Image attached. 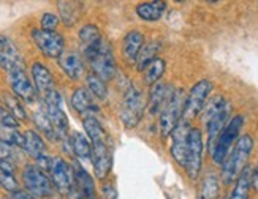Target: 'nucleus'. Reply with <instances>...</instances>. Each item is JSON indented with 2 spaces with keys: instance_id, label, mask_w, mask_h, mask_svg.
<instances>
[{
  "instance_id": "a211bd4d",
  "label": "nucleus",
  "mask_w": 258,
  "mask_h": 199,
  "mask_svg": "<svg viewBox=\"0 0 258 199\" xmlns=\"http://www.w3.org/2000/svg\"><path fill=\"white\" fill-rule=\"evenodd\" d=\"M72 106L73 109H76L78 113H81L86 116H94L95 111H98V108L94 103V96L91 95V92L86 90L84 87L76 88L72 95Z\"/></svg>"
},
{
  "instance_id": "412c9836",
  "label": "nucleus",
  "mask_w": 258,
  "mask_h": 199,
  "mask_svg": "<svg viewBox=\"0 0 258 199\" xmlns=\"http://www.w3.org/2000/svg\"><path fill=\"white\" fill-rule=\"evenodd\" d=\"M102 41H103V38H102V33H100L98 27H95L92 24H87L80 30V43H81V48H83V52L86 57L89 54H92L100 46Z\"/></svg>"
},
{
  "instance_id": "79ce46f5",
  "label": "nucleus",
  "mask_w": 258,
  "mask_h": 199,
  "mask_svg": "<svg viewBox=\"0 0 258 199\" xmlns=\"http://www.w3.org/2000/svg\"><path fill=\"white\" fill-rule=\"evenodd\" d=\"M252 186H253L255 191H258V164H256V168L253 171V175H252Z\"/></svg>"
},
{
  "instance_id": "6e6552de",
  "label": "nucleus",
  "mask_w": 258,
  "mask_h": 199,
  "mask_svg": "<svg viewBox=\"0 0 258 199\" xmlns=\"http://www.w3.org/2000/svg\"><path fill=\"white\" fill-rule=\"evenodd\" d=\"M46 171L49 172V179L52 185L57 188V191L62 194H72L75 190V175L73 169L67 164L62 158H51Z\"/></svg>"
},
{
  "instance_id": "ddd939ff",
  "label": "nucleus",
  "mask_w": 258,
  "mask_h": 199,
  "mask_svg": "<svg viewBox=\"0 0 258 199\" xmlns=\"http://www.w3.org/2000/svg\"><path fill=\"white\" fill-rule=\"evenodd\" d=\"M0 68H4L8 74L13 71L26 70L24 59L15 46V43L4 35H0Z\"/></svg>"
},
{
  "instance_id": "e433bc0d",
  "label": "nucleus",
  "mask_w": 258,
  "mask_h": 199,
  "mask_svg": "<svg viewBox=\"0 0 258 199\" xmlns=\"http://www.w3.org/2000/svg\"><path fill=\"white\" fill-rule=\"evenodd\" d=\"M59 26V18L52 15V13H46L41 16V29L48 30V32H55Z\"/></svg>"
},
{
  "instance_id": "bb28decb",
  "label": "nucleus",
  "mask_w": 258,
  "mask_h": 199,
  "mask_svg": "<svg viewBox=\"0 0 258 199\" xmlns=\"http://www.w3.org/2000/svg\"><path fill=\"white\" fill-rule=\"evenodd\" d=\"M72 152L76 155L81 161H89L92 160V146L89 139L83 135V133H73L72 138Z\"/></svg>"
},
{
  "instance_id": "58836bf2",
  "label": "nucleus",
  "mask_w": 258,
  "mask_h": 199,
  "mask_svg": "<svg viewBox=\"0 0 258 199\" xmlns=\"http://www.w3.org/2000/svg\"><path fill=\"white\" fill-rule=\"evenodd\" d=\"M0 124L4 128H18L16 119L11 116L5 108H0Z\"/></svg>"
},
{
  "instance_id": "dca6fc26",
  "label": "nucleus",
  "mask_w": 258,
  "mask_h": 199,
  "mask_svg": "<svg viewBox=\"0 0 258 199\" xmlns=\"http://www.w3.org/2000/svg\"><path fill=\"white\" fill-rule=\"evenodd\" d=\"M230 111H231V106L227 102L225 106H223L222 109H219L217 113L206 122V127H208V147H209V150H212V147H214V144H216L219 135L222 133V130L225 128L227 124L230 122L228 120Z\"/></svg>"
},
{
  "instance_id": "4be33fe9",
  "label": "nucleus",
  "mask_w": 258,
  "mask_h": 199,
  "mask_svg": "<svg viewBox=\"0 0 258 199\" xmlns=\"http://www.w3.org/2000/svg\"><path fill=\"white\" fill-rule=\"evenodd\" d=\"M73 175H75V185L80 190L83 199H97L94 179L89 175V172L84 168H81V166H75Z\"/></svg>"
},
{
  "instance_id": "4468645a",
  "label": "nucleus",
  "mask_w": 258,
  "mask_h": 199,
  "mask_svg": "<svg viewBox=\"0 0 258 199\" xmlns=\"http://www.w3.org/2000/svg\"><path fill=\"white\" fill-rule=\"evenodd\" d=\"M8 81L10 85L13 88L15 95L22 99L26 103H33L37 98V88L29 79V76L26 74V70H19V71H13L8 74Z\"/></svg>"
},
{
  "instance_id": "5701e85b",
  "label": "nucleus",
  "mask_w": 258,
  "mask_h": 199,
  "mask_svg": "<svg viewBox=\"0 0 258 199\" xmlns=\"http://www.w3.org/2000/svg\"><path fill=\"white\" fill-rule=\"evenodd\" d=\"M22 149L37 161L46 157V147H44V142L37 131L29 130L24 133V144H22Z\"/></svg>"
},
{
  "instance_id": "7ed1b4c3",
  "label": "nucleus",
  "mask_w": 258,
  "mask_h": 199,
  "mask_svg": "<svg viewBox=\"0 0 258 199\" xmlns=\"http://www.w3.org/2000/svg\"><path fill=\"white\" fill-rule=\"evenodd\" d=\"M242 125H244V117L234 116L233 119H230L227 127L222 130V133L219 135V138L214 144V147H212V150H211L212 160H214L216 164L225 163V160L228 157V152L233 147V142L236 141V138L239 136Z\"/></svg>"
},
{
  "instance_id": "f257e3e1",
  "label": "nucleus",
  "mask_w": 258,
  "mask_h": 199,
  "mask_svg": "<svg viewBox=\"0 0 258 199\" xmlns=\"http://www.w3.org/2000/svg\"><path fill=\"white\" fill-rule=\"evenodd\" d=\"M253 149V139L250 135H242L236 146L233 147L231 153L227 157L225 163L222 164V179L225 185H231L234 180H238L241 172L245 169V164Z\"/></svg>"
},
{
  "instance_id": "a878e982",
  "label": "nucleus",
  "mask_w": 258,
  "mask_h": 199,
  "mask_svg": "<svg viewBox=\"0 0 258 199\" xmlns=\"http://www.w3.org/2000/svg\"><path fill=\"white\" fill-rule=\"evenodd\" d=\"M165 10H166V4L165 2H144V4H140L137 7V15L143 21L155 22V21L162 19Z\"/></svg>"
},
{
  "instance_id": "f3484780",
  "label": "nucleus",
  "mask_w": 258,
  "mask_h": 199,
  "mask_svg": "<svg viewBox=\"0 0 258 199\" xmlns=\"http://www.w3.org/2000/svg\"><path fill=\"white\" fill-rule=\"evenodd\" d=\"M32 76H33V84H35L37 92H40L43 96H46L48 93L55 90L54 77H52L51 71L43 63L37 62L32 65Z\"/></svg>"
},
{
  "instance_id": "2eb2a0df",
  "label": "nucleus",
  "mask_w": 258,
  "mask_h": 199,
  "mask_svg": "<svg viewBox=\"0 0 258 199\" xmlns=\"http://www.w3.org/2000/svg\"><path fill=\"white\" fill-rule=\"evenodd\" d=\"M92 166L95 177L103 180L111 171V152L106 141L92 144Z\"/></svg>"
},
{
  "instance_id": "a19ab883",
  "label": "nucleus",
  "mask_w": 258,
  "mask_h": 199,
  "mask_svg": "<svg viewBox=\"0 0 258 199\" xmlns=\"http://www.w3.org/2000/svg\"><path fill=\"white\" fill-rule=\"evenodd\" d=\"M11 199H35L32 194L26 193V191H16L11 194Z\"/></svg>"
},
{
  "instance_id": "aec40b11",
  "label": "nucleus",
  "mask_w": 258,
  "mask_h": 199,
  "mask_svg": "<svg viewBox=\"0 0 258 199\" xmlns=\"http://www.w3.org/2000/svg\"><path fill=\"white\" fill-rule=\"evenodd\" d=\"M171 93H173V90L165 82L159 81L157 84H154L152 90H151V98H149L151 114H157V113H160V111H163V108L166 106Z\"/></svg>"
},
{
  "instance_id": "6ab92c4d",
  "label": "nucleus",
  "mask_w": 258,
  "mask_h": 199,
  "mask_svg": "<svg viewBox=\"0 0 258 199\" xmlns=\"http://www.w3.org/2000/svg\"><path fill=\"white\" fill-rule=\"evenodd\" d=\"M143 46H144V37L138 30L128 32L124 37V41H122V51H124V55L128 62H137Z\"/></svg>"
},
{
  "instance_id": "f8f14e48",
  "label": "nucleus",
  "mask_w": 258,
  "mask_h": 199,
  "mask_svg": "<svg viewBox=\"0 0 258 199\" xmlns=\"http://www.w3.org/2000/svg\"><path fill=\"white\" fill-rule=\"evenodd\" d=\"M190 122L181 119V122L173 130V144H171V155L174 161L185 169L187 164V152H188V135H190Z\"/></svg>"
},
{
  "instance_id": "9d476101",
  "label": "nucleus",
  "mask_w": 258,
  "mask_h": 199,
  "mask_svg": "<svg viewBox=\"0 0 258 199\" xmlns=\"http://www.w3.org/2000/svg\"><path fill=\"white\" fill-rule=\"evenodd\" d=\"M32 38L35 41L37 48L49 59H60L63 54L65 41L60 33L57 32H48L43 29L32 30Z\"/></svg>"
},
{
  "instance_id": "7c9ffc66",
  "label": "nucleus",
  "mask_w": 258,
  "mask_h": 199,
  "mask_svg": "<svg viewBox=\"0 0 258 199\" xmlns=\"http://www.w3.org/2000/svg\"><path fill=\"white\" fill-rule=\"evenodd\" d=\"M33 120H35V124L40 128V131L49 141H55V139H57V135H55V128H54L52 122H51V119H49V116L46 113V109L40 108L38 111H35V114H33Z\"/></svg>"
},
{
  "instance_id": "473e14b6",
  "label": "nucleus",
  "mask_w": 258,
  "mask_h": 199,
  "mask_svg": "<svg viewBox=\"0 0 258 199\" xmlns=\"http://www.w3.org/2000/svg\"><path fill=\"white\" fill-rule=\"evenodd\" d=\"M219 197V180L216 175H206L200 188V199H217Z\"/></svg>"
},
{
  "instance_id": "20e7f679",
  "label": "nucleus",
  "mask_w": 258,
  "mask_h": 199,
  "mask_svg": "<svg viewBox=\"0 0 258 199\" xmlns=\"http://www.w3.org/2000/svg\"><path fill=\"white\" fill-rule=\"evenodd\" d=\"M89 63L92 66V71L95 76H98L102 81H111L116 74V60L113 55V49H111V44L103 40L100 43V46L92 52L89 54L87 57Z\"/></svg>"
},
{
  "instance_id": "1a4fd4ad",
  "label": "nucleus",
  "mask_w": 258,
  "mask_h": 199,
  "mask_svg": "<svg viewBox=\"0 0 258 199\" xmlns=\"http://www.w3.org/2000/svg\"><path fill=\"white\" fill-rule=\"evenodd\" d=\"M211 88H212V84L206 79L198 81L192 88H190V92L185 98V106H184V114H182L184 120H187V122L194 120L201 111H203L208 95L211 93Z\"/></svg>"
},
{
  "instance_id": "39448f33",
  "label": "nucleus",
  "mask_w": 258,
  "mask_h": 199,
  "mask_svg": "<svg viewBox=\"0 0 258 199\" xmlns=\"http://www.w3.org/2000/svg\"><path fill=\"white\" fill-rule=\"evenodd\" d=\"M43 99H44V109H46V113H48L52 125L55 128L57 139L63 141L65 146H67V142L70 144V139H69V117H67L65 111L62 109L60 93L57 90H52L46 96H43Z\"/></svg>"
},
{
  "instance_id": "4c0bfd02",
  "label": "nucleus",
  "mask_w": 258,
  "mask_h": 199,
  "mask_svg": "<svg viewBox=\"0 0 258 199\" xmlns=\"http://www.w3.org/2000/svg\"><path fill=\"white\" fill-rule=\"evenodd\" d=\"M15 158V150L13 146L7 141H0V161H13Z\"/></svg>"
},
{
  "instance_id": "c9c22d12",
  "label": "nucleus",
  "mask_w": 258,
  "mask_h": 199,
  "mask_svg": "<svg viewBox=\"0 0 258 199\" xmlns=\"http://www.w3.org/2000/svg\"><path fill=\"white\" fill-rule=\"evenodd\" d=\"M0 186L5 188L7 191H11V193L19 191L18 190V180L15 179V174H10V172L0 171Z\"/></svg>"
},
{
  "instance_id": "393cba45",
  "label": "nucleus",
  "mask_w": 258,
  "mask_h": 199,
  "mask_svg": "<svg viewBox=\"0 0 258 199\" xmlns=\"http://www.w3.org/2000/svg\"><path fill=\"white\" fill-rule=\"evenodd\" d=\"M252 175H253L252 168L250 166H245V169L238 177L236 185H234L228 199H249L250 188H252Z\"/></svg>"
},
{
  "instance_id": "9b49d317",
  "label": "nucleus",
  "mask_w": 258,
  "mask_h": 199,
  "mask_svg": "<svg viewBox=\"0 0 258 199\" xmlns=\"http://www.w3.org/2000/svg\"><path fill=\"white\" fill-rule=\"evenodd\" d=\"M203 163V136L198 128H192L188 135V152L185 171L190 179H197Z\"/></svg>"
},
{
  "instance_id": "c85d7f7f",
  "label": "nucleus",
  "mask_w": 258,
  "mask_h": 199,
  "mask_svg": "<svg viewBox=\"0 0 258 199\" xmlns=\"http://www.w3.org/2000/svg\"><path fill=\"white\" fill-rule=\"evenodd\" d=\"M83 125H84V130H86V135L89 136V139L92 141V144L106 141V131L102 127V124L97 120L95 116H86Z\"/></svg>"
},
{
  "instance_id": "423d86ee",
  "label": "nucleus",
  "mask_w": 258,
  "mask_h": 199,
  "mask_svg": "<svg viewBox=\"0 0 258 199\" xmlns=\"http://www.w3.org/2000/svg\"><path fill=\"white\" fill-rule=\"evenodd\" d=\"M143 113H144L143 95L132 82H128L124 92V103H122L120 119L127 128H133L140 124Z\"/></svg>"
},
{
  "instance_id": "f704fd0d",
  "label": "nucleus",
  "mask_w": 258,
  "mask_h": 199,
  "mask_svg": "<svg viewBox=\"0 0 258 199\" xmlns=\"http://www.w3.org/2000/svg\"><path fill=\"white\" fill-rule=\"evenodd\" d=\"M5 105H7V111L13 116L16 120H26V111L21 105V99L16 95H11V93H5Z\"/></svg>"
},
{
  "instance_id": "b1692460",
  "label": "nucleus",
  "mask_w": 258,
  "mask_h": 199,
  "mask_svg": "<svg viewBox=\"0 0 258 199\" xmlns=\"http://www.w3.org/2000/svg\"><path fill=\"white\" fill-rule=\"evenodd\" d=\"M59 65L63 70V73L72 77V79H80L84 73V66H83V60L80 59V55L75 52H67L62 54L59 59Z\"/></svg>"
},
{
  "instance_id": "f03ea898",
  "label": "nucleus",
  "mask_w": 258,
  "mask_h": 199,
  "mask_svg": "<svg viewBox=\"0 0 258 199\" xmlns=\"http://www.w3.org/2000/svg\"><path fill=\"white\" fill-rule=\"evenodd\" d=\"M184 106H185V93L182 88H176V90H173L170 99H168L166 106L160 113L159 130L163 138L171 135L176 125L181 122L184 114Z\"/></svg>"
},
{
  "instance_id": "0eeeda50",
  "label": "nucleus",
  "mask_w": 258,
  "mask_h": 199,
  "mask_svg": "<svg viewBox=\"0 0 258 199\" xmlns=\"http://www.w3.org/2000/svg\"><path fill=\"white\" fill-rule=\"evenodd\" d=\"M22 182L27 191L35 197H46L52 194V182L38 166L27 164L22 172Z\"/></svg>"
},
{
  "instance_id": "2f4dec72",
  "label": "nucleus",
  "mask_w": 258,
  "mask_h": 199,
  "mask_svg": "<svg viewBox=\"0 0 258 199\" xmlns=\"http://www.w3.org/2000/svg\"><path fill=\"white\" fill-rule=\"evenodd\" d=\"M165 68H166L165 60L160 59V57H157V59L148 66V68H146V71H144V81H146V84L154 85V84L159 82V81H160V77H162L163 73H165Z\"/></svg>"
},
{
  "instance_id": "c756f323",
  "label": "nucleus",
  "mask_w": 258,
  "mask_h": 199,
  "mask_svg": "<svg viewBox=\"0 0 258 199\" xmlns=\"http://www.w3.org/2000/svg\"><path fill=\"white\" fill-rule=\"evenodd\" d=\"M160 49V44L157 41H151L148 44H144L138 59H137V68L140 71H146V68L157 59V52Z\"/></svg>"
},
{
  "instance_id": "cd10ccee",
  "label": "nucleus",
  "mask_w": 258,
  "mask_h": 199,
  "mask_svg": "<svg viewBox=\"0 0 258 199\" xmlns=\"http://www.w3.org/2000/svg\"><path fill=\"white\" fill-rule=\"evenodd\" d=\"M60 18L67 26H73L81 18L83 13V4L81 2H59Z\"/></svg>"
},
{
  "instance_id": "72a5a7b5",
  "label": "nucleus",
  "mask_w": 258,
  "mask_h": 199,
  "mask_svg": "<svg viewBox=\"0 0 258 199\" xmlns=\"http://www.w3.org/2000/svg\"><path fill=\"white\" fill-rule=\"evenodd\" d=\"M87 87H89V90H91V95L95 96L97 99H105L108 96V87L105 81H102L94 73L87 76Z\"/></svg>"
},
{
  "instance_id": "ea45409f",
  "label": "nucleus",
  "mask_w": 258,
  "mask_h": 199,
  "mask_svg": "<svg viewBox=\"0 0 258 199\" xmlns=\"http://www.w3.org/2000/svg\"><path fill=\"white\" fill-rule=\"evenodd\" d=\"M102 193L105 199H117V193H116V188L113 186V183H105L102 186Z\"/></svg>"
}]
</instances>
